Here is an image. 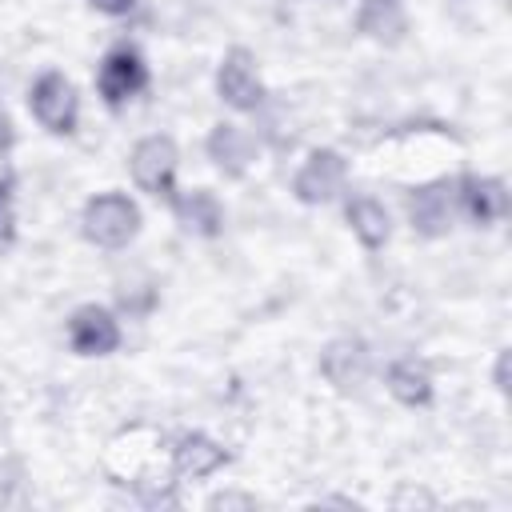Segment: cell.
<instances>
[{"mask_svg":"<svg viewBox=\"0 0 512 512\" xmlns=\"http://www.w3.org/2000/svg\"><path fill=\"white\" fill-rule=\"evenodd\" d=\"M80 228H84V240L96 244V248H128L140 232V208L136 200H128L124 192H100L84 204V216H80Z\"/></svg>","mask_w":512,"mask_h":512,"instance_id":"obj_1","label":"cell"},{"mask_svg":"<svg viewBox=\"0 0 512 512\" xmlns=\"http://www.w3.org/2000/svg\"><path fill=\"white\" fill-rule=\"evenodd\" d=\"M28 108L36 116V124L48 128L52 136H72L76 132L80 96H76V88L64 72H40L28 88Z\"/></svg>","mask_w":512,"mask_h":512,"instance_id":"obj_2","label":"cell"},{"mask_svg":"<svg viewBox=\"0 0 512 512\" xmlns=\"http://www.w3.org/2000/svg\"><path fill=\"white\" fill-rule=\"evenodd\" d=\"M128 168H132V180H136L140 192L160 196V200H172V196H176L180 148H176L172 136H144V140L132 148Z\"/></svg>","mask_w":512,"mask_h":512,"instance_id":"obj_3","label":"cell"},{"mask_svg":"<svg viewBox=\"0 0 512 512\" xmlns=\"http://www.w3.org/2000/svg\"><path fill=\"white\" fill-rule=\"evenodd\" d=\"M148 88V64L132 44H116L104 52L100 68H96V92L108 108L128 104L132 96H140Z\"/></svg>","mask_w":512,"mask_h":512,"instance_id":"obj_4","label":"cell"},{"mask_svg":"<svg viewBox=\"0 0 512 512\" xmlns=\"http://www.w3.org/2000/svg\"><path fill=\"white\" fill-rule=\"evenodd\" d=\"M216 92L236 112H256L264 104V80L256 68V56L248 48H228L216 68Z\"/></svg>","mask_w":512,"mask_h":512,"instance_id":"obj_5","label":"cell"},{"mask_svg":"<svg viewBox=\"0 0 512 512\" xmlns=\"http://www.w3.org/2000/svg\"><path fill=\"white\" fill-rule=\"evenodd\" d=\"M344 180H348L344 156L336 148H316L292 176V196L300 204H332L344 192Z\"/></svg>","mask_w":512,"mask_h":512,"instance_id":"obj_6","label":"cell"},{"mask_svg":"<svg viewBox=\"0 0 512 512\" xmlns=\"http://www.w3.org/2000/svg\"><path fill=\"white\" fill-rule=\"evenodd\" d=\"M68 344L76 356H108L120 348V324L100 304H80L68 320Z\"/></svg>","mask_w":512,"mask_h":512,"instance_id":"obj_7","label":"cell"},{"mask_svg":"<svg viewBox=\"0 0 512 512\" xmlns=\"http://www.w3.org/2000/svg\"><path fill=\"white\" fill-rule=\"evenodd\" d=\"M456 208H460L476 228H488V224L504 220V216H508L504 180H496V176H460V180H456Z\"/></svg>","mask_w":512,"mask_h":512,"instance_id":"obj_8","label":"cell"},{"mask_svg":"<svg viewBox=\"0 0 512 512\" xmlns=\"http://www.w3.org/2000/svg\"><path fill=\"white\" fill-rule=\"evenodd\" d=\"M452 216H456V184L448 180L416 188L408 196V220L420 236H444L452 228Z\"/></svg>","mask_w":512,"mask_h":512,"instance_id":"obj_9","label":"cell"},{"mask_svg":"<svg viewBox=\"0 0 512 512\" xmlns=\"http://www.w3.org/2000/svg\"><path fill=\"white\" fill-rule=\"evenodd\" d=\"M208 160L224 172V176H244L248 172V164H252V152H256V144H252V136L240 128V124H232V120H220L212 132H208Z\"/></svg>","mask_w":512,"mask_h":512,"instance_id":"obj_10","label":"cell"},{"mask_svg":"<svg viewBox=\"0 0 512 512\" xmlns=\"http://www.w3.org/2000/svg\"><path fill=\"white\" fill-rule=\"evenodd\" d=\"M168 204H172V212H176L184 232H192L200 240H216L224 232V208L208 188H192L184 196H172Z\"/></svg>","mask_w":512,"mask_h":512,"instance_id":"obj_11","label":"cell"},{"mask_svg":"<svg viewBox=\"0 0 512 512\" xmlns=\"http://www.w3.org/2000/svg\"><path fill=\"white\" fill-rule=\"evenodd\" d=\"M320 372H324L340 392L360 388L364 376H368V348H364V340H352V336L332 340V344L324 348V356H320Z\"/></svg>","mask_w":512,"mask_h":512,"instance_id":"obj_12","label":"cell"},{"mask_svg":"<svg viewBox=\"0 0 512 512\" xmlns=\"http://www.w3.org/2000/svg\"><path fill=\"white\" fill-rule=\"evenodd\" d=\"M224 464H228V452L212 436H204V432H188L172 448V468L180 476H188V480H204V476H212Z\"/></svg>","mask_w":512,"mask_h":512,"instance_id":"obj_13","label":"cell"},{"mask_svg":"<svg viewBox=\"0 0 512 512\" xmlns=\"http://www.w3.org/2000/svg\"><path fill=\"white\" fill-rule=\"evenodd\" d=\"M344 220H348L352 236H356L368 252H380V248L388 244V236H392L388 212H384V204L372 200V196H352V200L344 204Z\"/></svg>","mask_w":512,"mask_h":512,"instance_id":"obj_14","label":"cell"},{"mask_svg":"<svg viewBox=\"0 0 512 512\" xmlns=\"http://www.w3.org/2000/svg\"><path fill=\"white\" fill-rule=\"evenodd\" d=\"M356 28L380 44H396L408 28V16H404V0H360V12H356Z\"/></svg>","mask_w":512,"mask_h":512,"instance_id":"obj_15","label":"cell"},{"mask_svg":"<svg viewBox=\"0 0 512 512\" xmlns=\"http://www.w3.org/2000/svg\"><path fill=\"white\" fill-rule=\"evenodd\" d=\"M388 392L404 408H424V404H432V376L420 360H396V364H388Z\"/></svg>","mask_w":512,"mask_h":512,"instance_id":"obj_16","label":"cell"},{"mask_svg":"<svg viewBox=\"0 0 512 512\" xmlns=\"http://www.w3.org/2000/svg\"><path fill=\"white\" fill-rule=\"evenodd\" d=\"M16 244V204H12V184L0 180V252Z\"/></svg>","mask_w":512,"mask_h":512,"instance_id":"obj_17","label":"cell"},{"mask_svg":"<svg viewBox=\"0 0 512 512\" xmlns=\"http://www.w3.org/2000/svg\"><path fill=\"white\" fill-rule=\"evenodd\" d=\"M208 508H256L252 496H240V492H220L208 500Z\"/></svg>","mask_w":512,"mask_h":512,"instance_id":"obj_18","label":"cell"},{"mask_svg":"<svg viewBox=\"0 0 512 512\" xmlns=\"http://www.w3.org/2000/svg\"><path fill=\"white\" fill-rule=\"evenodd\" d=\"M96 12H104V16H128L140 0H88Z\"/></svg>","mask_w":512,"mask_h":512,"instance_id":"obj_19","label":"cell"},{"mask_svg":"<svg viewBox=\"0 0 512 512\" xmlns=\"http://www.w3.org/2000/svg\"><path fill=\"white\" fill-rule=\"evenodd\" d=\"M12 144H16V128H12V120H8V112L0 104V152H8Z\"/></svg>","mask_w":512,"mask_h":512,"instance_id":"obj_20","label":"cell"},{"mask_svg":"<svg viewBox=\"0 0 512 512\" xmlns=\"http://www.w3.org/2000/svg\"><path fill=\"white\" fill-rule=\"evenodd\" d=\"M404 504H428V508H432L436 500H432L428 492H412V488H404V492L396 496V508H404Z\"/></svg>","mask_w":512,"mask_h":512,"instance_id":"obj_21","label":"cell"},{"mask_svg":"<svg viewBox=\"0 0 512 512\" xmlns=\"http://www.w3.org/2000/svg\"><path fill=\"white\" fill-rule=\"evenodd\" d=\"M492 380H496L500 392H508V352H504V348H500V356H496V376H492Z\"/></svg>","mask_w":512,"mask_h":512,"instance_id":"obj_22","label":"cell"}]
</instances>
